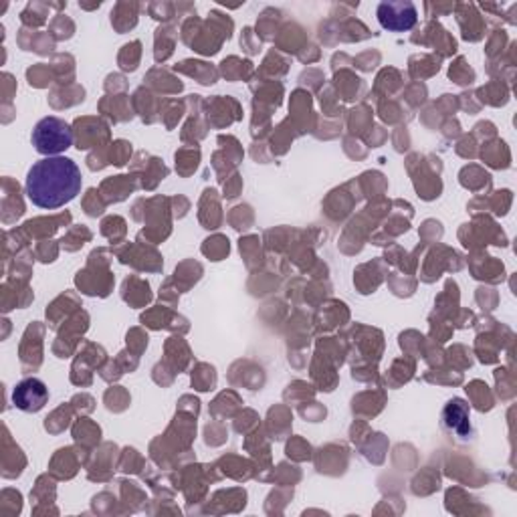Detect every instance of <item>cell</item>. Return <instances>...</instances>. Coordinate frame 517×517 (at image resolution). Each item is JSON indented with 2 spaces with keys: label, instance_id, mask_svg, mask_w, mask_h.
<instances>
[{
  "label": "cell",
  "instance_id": "cell-2",
  "mask_svg": "<svg viewBox=\"0 0 517 517\" xmlns=\"http://www.w3.org/2000/svg\"><path fill=\"white\" fill-rule=\"evenodd\" d=\"M73 143L71 126L59 118H43L33 130V146L39 154L51 158L61 156Z\"/></svg>",
  "mask_w": 517,
  "mask_h": 517
},
{
  "label": "cell",
  "instance_id": "cell-5",
  "mask_svg": "<svg viewBox=\"0 0 517 517\" xmlns=\"http://www.w3.org/2000/svg\"><path fill=\"white\" fill-rule=\"evenodd\" d=\"M443 427L448 430V435H455L457 438H469L471 437V415H469V406L461 398H453L447 402L443 410Z\"/></svg>",
  "mask_w": 517,
  "mask_h": 517
},
{
  "label": "cell",
  "instance_id": "cell-4",
  "mask_svg": "<svg viewBox=\"0 0 517 517\" xmlns=\"http://www.w3.org/2000/svg\"><path fill=\"white\" fill-rule=\"evenodd\" d=\"M49 400V388L39 378H26L18 382L13 390V402L23 413H39Z\"/></svg>",
  "mask_w": 517,
  "mask_h": 517
},
{
  "label": "cell",
  "instance_id": "cell-1",
  "mask_svg": "<svg viewBox=\"0 0 517 517\" xmlns=\"http://www.w3.org/2000/svg\"><path fill=\"white\" fill-rule=\"evenodd\" d=\"M81 170L71 158L51 156L28 170L25 190L35 206L55 210L69 205L81 193Z\"/></svg>",
  "mask_w": 517,
  "mask_h": 517
},
{
  "label": "cell",
  "instance_id": "cell-3",
  "mask_svg": "<svg viewBox=\"0 0 517 517\" xmlns=\"http://www.w3.org/2000/svg\"><path fill=\"white\" fill-rule=\"evenodd\" d=\"M417 6L408 0H398V3H380L378 6V21L380 25L392 33L410 31L417 25Z\"/></svg>",
  "mask_w": 517,
  "mask_h": 517
}]
</instances>
